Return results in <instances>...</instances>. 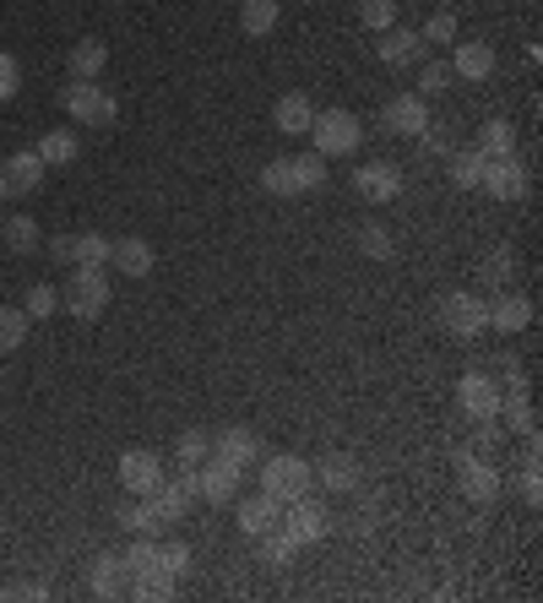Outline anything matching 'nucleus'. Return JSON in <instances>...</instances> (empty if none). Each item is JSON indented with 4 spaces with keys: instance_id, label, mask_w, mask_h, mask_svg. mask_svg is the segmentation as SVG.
Segmentation results:
<instances>
[{
    "instance_id": "1",
    "label": "nucleus",
    "mask_w": 543,
    "mask_h": 603,
    "mask_svg": "<svg viewBox=\"0 0 543 603\" xmlns=\"http://www.w3.org/2000/svg\"><path fill=\"white\" fill-rule=\"evenodd\" d=\"M310 142H315V153H321V158H348V153H359L364 126H359V115H353V110H326V115H315V120H310Z\"/></svg>"
},
{
    "instance_id": "2",
    "label": "nucleus",
    "mask_w": 543,
    "mask_h": 603,
    "mask_svg": "<svg viewBox=\"0 0 543 603\" xmlns=\"http://www.w3.org/2000/svg\"><path fill=\"white\" fill-rule=\"evenodd\" d=\"M310 484H315V473H310V462L305 457H294V451H277V457H261V489L272 495V500H299V495H310Z\"/></svg>"
},
{
    "instance_id": "3",
    "label": "nucleus",
    "mask_w": 543,
    "mask_h": 603,
    "mask_svg": "<svg viewBox=\"0 0 543 603\" xmlns=\"http://www.w3.org/2000/svg\"><path fill=\"white\" fill-rule=\"evenodd\" d=\"M61 104H66V115H72L77 126H88V131H104V126L120 120V104H115L99 82H72V88L61 93Z\"/></svg>"
},
{
    "instance_id": "4",
    "label": "nucleus",
    "mask_w": 543,
    "mask_h": 603,
    "mask_svg": "<svg viewBox=\"0 0 543 603\" xmlns=\"http://www.w3.org/2000/svg\"><path fill=\"white\" fill-rule=\"evenodd\" d=\"M104 305H109V272L104 267H77L72 283H66V310L77 321H99Z\"/></svg>"
},
{
    "instance_id": "5",
    "label": "nucleus",
    "mask_w": 543,
    "mask_h": 603,
    "mask_svg": "<svg viewBox=\"0 0 543 603\" xmlns=\"http://www.w3.org/2000/svg\"><path fill=\"white\" fill-rule=\"evenodd\" d=\"M202 500V484H196V467H180L174 478H164L153 495H147V505H153V516L158 522H185V511Z\"/></svg>"
},
{
    "instance_id": "6",
    "label": "nucleus",
    "mask_w": 543,
    "mask_h": 603,
    "mask_svg": "<svg viewBox=\"0 0 543 603\" xmlns=\"http://www.w3.org/2000/svg\"><path fill=\"white\" fill-rule=\"evenodd\" d=\"M440 326L462 343H473L478 332H489V305L478 294H445L440 299Z\"/></svg>"
},
{
    "instance_id": "7",
    "label": "nucleus",
    "mask_w": 543,
    "mask_h": 603,
    "mask_svg": "<svg viewBox=\"0 0 543 603\" xmlns=\"http://www.w3.org/2000/svg\"><path fill=\"white\" fill-rule=\"evenodd\" d=\"M44 158L34 153V147H23V153H12L7 164H0V202H17V196H34L39 185H44Z\"/></svg>"
},
{
    "instance_id": "8",
    "label": "nucleus",
    "mask_w": 543,
    "mask_h": 603,
    "mask_svg": "<svg viewBox=\"0 0 543 603\" xmlns=\"http://www.w3.org/2000/svg\"><path fill=\"white\" fill-rule=\"evenodd\" d=\"M277 527L305 549V543H321L326 538V527H332V516H326V505H315L310 495H299V500H288L283 505V516H277Z\"/></svg>"
},
{
    "instance_id": "9",
    "label": "nucleus",
    "mask_w": 543,
    "mask_h": 603,
    "mask_svg": "<svg viewBox=\"0 0 543 603\" xmlns=\"http://www.w3.org/2000/svg\"><path fill=\"white\" fill-rule=\"evenodd\" d=\"M212 457H218V462H229V467H240V473H250V467H256V462L267 457V440H261L256 429L234 424V429L212 435Z\"/></svg>"
},
{
    "instance_id": "10",
    "label": "nucleus",
    "mask_w": 543,
    "mask_h": 603,
    "mask_svg": "<svg viewBox=\"0 0 543 603\" xmlns=\"http://www.w3.org/2000/svg\"><path fill=\"white\" fill-rule=\"evenodd\" d=\"M158 484H164V457H158V451L137 446V451L120 457V489H126V495H153Z\"/></svg>"
},
{
    "instance_id": "11",
    "label": "nucleus",
    "mask_w": 543,
    "mask_h": 603,
    "mask_svg": "<svg viewBox=\"0 0 543 603\" xmlns=\"http://www.w3.org/2000/svg\"><path fill=\"white\" fill-rule=\"evenodd\" d=\"M456 484H462V495H467L473 505L500 500V473H494L483 457H473V451H456Z\"/></svg>"
},
{
    "instance_id": "12",
    "label": "nucleus",
    "mask_w": 543,
    "mask_h": 603,
    "mask_svg": "<svg viewBox=\"0 0 543 603\" xmlns=\"http://www.w3.org/2000/svg\"><path fill=\"white\" fill-rule=\"evenodd\" d=\"M240 467H229V462H218V457H207L202 467H196V484H202V500L207 505H234L240 500Z\"/></svg>"
},
{
    "instance_id": "13",
    "label": "nucleus",
    "mask_w": 543,
    "mask_h": 603,
    "mask_svg": "<svg viewBox=\"0 0 543 603\" xmlns=\"http://www.w3.org/2000/svg\"><path fill=\"white\" fill-rule=\"evenodd\" d=\"M310 473H315V484L332 489V495H359V457H348V451H332V457L310 462Z\"/></svg>"
},
{
    "instance_id": "14",
    "label": "nucleus",
    "mask_w": 543,
    "mask_h": 603,
    "mask_svg": "<svg viewBox=\"0 0 543 603\" xmlns=\"http://www.w3.org/2000/svg\"><path fill=\"white\" fill-rule=\"evenodd\" d=\"M380 120H386V131H391V137H418V131L429 126V104H424L418 93H397V99L386 104V115H380Z\"/></svg>"
},
{
    "instance_id": "15",
    "label": "nucleus",
    "mask_w": 543,
    "mask_h": 603,
    "mask_svg": "<svg viewBox=\"0 0 543 603\" xmlns=\"http://www.w3.org/2000/svg\"><path fill=\"white\" fill-rule=\"evenodd\" d=\"M353 191H359L364 202H391V196L402 191V169L386 164V158H375V164H364V169L353 175Z\"/></svg>"
},
{
    "instance_id": "16",
    "label": "nucleus",
    "mask_w": 543,
    "mask_h": 603,
    "mask_svg": "<svg viewBox=\"0 0 543 603\" xmlns=\"http://www.w3.org/2000/svg\"><path fill=\"white\" fill-rule=\"evenodd\" d=\"M478 185H483L494 202H516V196H527V175H521V164H516V158H489Z\"/></svg>"
},
{
    "instance_id": "17",
    "label": "nucleus",
    "mask_w": 543,
    "mask_h": 603,
    "mask_svg": "<svg viewBox=\"0 0 543 603\" xmlns=\"http://www.w3.org/2000/svg\"><path fill=\"white\" fill-rule=\"evenodd\" d=\"M418 61H424V39H418L413 28H386V34H380V66L408 72V66H418Z\"/></svg>"
},
{
    "instance_id": "18",
    "label": "nucleus",
    "mask_w": 543,
    "mask_h": 603,
    "mask_svg": "<svg viewBox=\"0 0 543 603\" xmlns=\"http://www.w3.org/2000/svg\"><path fill=\"white\" fill-rule=\"evenodd\" d=\"M456 397H462V413L467 419H494L500 413V386L489 381V375H462V386H456Z\"/></svg>"
},
{
    "instance_id": "19",
    "label": "nucleus",
    "mask_w": 543,
    "mask_h": 603,
    "mask_svg": "<svg viewBox=\"0 0 543 603\" xmlns=\"http://www.w3.org/2000/svg\"><path fill=\"white\" fill-rule=\"evenodd\" d=\"M277 516H283V500H272L267 489H256V495L240 500V533L245 538H261L267 527H277Z\"/></svg>"
},
{
    "instance_id": "20",
    "label": "nucleus",
    "mask_w": 543,
    "mask_h": 603,
    "mask_svg": "<svg viewBox=\"0 0 543 603\" xmlns=\"http://www.w3.org/2000/svg\"><path fill=\"white\" fill-rule=\"evenodd\" d=\"M310 120H315V104H310L305 93H283V99L272 104V126H277L283 137H310Z\"/></svg>"
},
{
    "instance_id": "21",
    "label": "nucleus",
    "mask_w": 543,
    "mask_h": 603,
    "mask_svg": "<svg viewBox=\"0 0 543 603\" xmlns=\"http://www.w3.org/2000/svg\"><path fill=\"white\" fill-rule=\"evenodd\" d=\"M88 581H93V592H99V598H120V592H131L126 554H99V560H93V570H88Z\"/></svg>"
},
{
    "instance_id": "22",
    "label": "nucleus",
    "mask_w": 543,
    "mask_h": 603,
    "mask_svg": "<svg viewBox=\"0 0 543 603\" xmlns=\"http://www.w3.org/2000/svg\"><path fill=\"white\" fill-rule=\"evenodd\" d=\"M66 66H72V82H99L104 66H109V50L99 39H77L72 55H66Z\"/></svg>"
},
{
    "instance_id": "23",
    "label": "nucleus",
    "mask_w": 543,
    "mask_h": 603,
    "mask_svg": "<svg viewBox=\"0 0 543 603\" xmlns=\"http://www.w3.org/2000/svg\"><path fill=\"white\" fill-rule=\"evenodd\" d=\"M153 245L147 240H137V234H126V240H115V251H109V267H120L126 278H147L153 272Z\"/></svg>"
},
{
    "instance_id": "24",
    "label": "nucleus",
    "mask_w": 543,
    "mask_h": 603,
    "mask_svg": "<svg viewBox=\"0 0 543 603\" xmlns=\"http://www.w3.org/2000/svg\"><path fill=\"white\" fill-rule=\"evenodd\" d=\"M451 72H456L462 82H489V77H494V50H489V44H456Z\"/></svg>"
},
{
    "instance_id": "25",
    "label": "nucleus",
    "mask_w": 543,
    "mask_h": 603,
    "mask_svg": "<svg viewBox=\"0 0 543 603\" xmlns=\"http://www.w3.org/2000/svg\"><path fill=\"white\" fill-rule=\"evenodd\" d=\"M527 321H532V305H527L521 294H500V299L489 305V326H494V332H505V337H510V332H521Z\"/></svg>"
},
{
    "instance_id": "26",
    "label": "nucleus",
    "mask_w": 543,
    "mask_h": 603,
    "mask_svg": "<svg viewBox=\"0 0 543 603\" xmlns=\"http://www.w3.org/2000/svg\"><path fill=\"white\" fill-rule=\"evenodd\" d=\"M277 17H283L277 0H245V7H240V28H245L250 39H267V34L277 28Z\"/></svg>"
},
{
    "instance_id": "27",
    "label": "nucleus",
    "mask_w": 543,
    "mask_h": 603,
    "mask_svg": "<svg viewBox=\"0 0 543 603\" xmlns=\"http://www.w3.org/2000/svg\"><path fill=\"white\" fill-rule=\"evenodd\" d=\"M478 158L489 164V158H516V131H510V120H489L483 131H478Z\"/></svg>"
},
{
    "instance_id": "28",
    "label": "nucleus",
    "mask_w": 543,
    "mask_h": 603,
    "mask_svg": "<svg viewBox=\"0 0 543 603\" xmlns=\"http://www.w3.org/2000/svg\"><path fill=\"white\" fill-rule=\"evenodd\" d=\"M494 419H505V429H510V435H527V440L538 435V413H532V402H527L521 392L500 397V413H494Z\"/></svg>"
},
{
    "instance_id": "29",
    "label": "nucleus",
    "mask_w": 543,
    "mask_h": 603,
    "mask_svg": "<svg viewBox=\"0 0 543 603\" xmlns=\"http://www.w3.org/2000/svg\"><path fill=\"white\" fill-rule=\"evenodd\" d=\"M158 565H164V543H158L153 533H137V543L126 549V570H131V581L147 576V570H158Z\"/></svg>"
},
{
    "instance_id": "30",
    "label": "nucleus",
    "mask_w": 543,
    "mask_h": 603,
    "mask_svg": "<svg viewBox=\"0 0 543 603\" xmlns=\"http://www.w3.org/2000/svg\"><path fill=\"white\" fill-rule=\"evenodd\" d=\"M28 310L23 305H0V354H17L28 343Z\"/></svg>"
},
{
    "instance_id": "31",
    "label": "nucleus",
    "mask_w": 543,
    "mask_h": 603,
    "mask_svg": "<svg viewBox=\"0 0 543 603\" xmlns=\"http://www.w3.org/2000/svg\"><path fill=\"white\" fill-rule=\"evenodd\" d=\"M261 191H267V196H305V191H299V175H294V158H272V164L261 169Z\"/></svg>"
},
{
    "instance_id": "32",
    "label": "nucleus",
    "mask_w": 543,
    "mask_h": 603,
    "mask_svg": "<svg viewBox=\"0 0 543 603\" xmlns=\"http://www.w3.org/2000/svg\"><path fill=\"white\" fill-rule=\"evenodd\" d=\"M109 251H115L109 234H77L72 240V267H109Z\"/></svg>"
},
{
    "instance_id": "33",
    "label": "nucleus",
    "mask_w": 543,
    "mask_h": 603,
    "mask_svg": "<svg viewBox=\"0 0 543 603\" xmlns=\"http://www.w3.org/2000/svg\"><path fill=\"white\" fill-rule=\"evenodd\" d=\"M451 82H456V72H451V61H418V99H440V93H451Z\"/></svg>"
},
{
    "instance_id": "34",
    "label": "nucleus",
    "mask_w": 543,
    "mask_h": 603,
    "mask_svg": "<svg viewBox=\"0 0 543 603\" xmlns=\"http://www.w3.org/2000/svg\"><path fill=\"white\" fill-rule=\"evenodd\" d=\"M39 245H44V234H39V223H34V218H23V213H17V218H7V251L34 256Z\"/></svg>"
},
{
    "instance_id": "35",
    "label": "nucleus",
    "mask_w": 543,
    "mask_h": 603,
    "mask_svg": "<svg viewBox=\"0 0 543 603\" xmlns=\"http://www.w3.org/2000/svg\"><path fill=\"white\" fill-rule=\"evenodd\" d=\"M294 554H299V543L283 533V527H267L261 533V560L272 565V570H283V565H294Z\"/></svg>"
},
{
    "instance_id": "36",
    "label": "nucleus",
    "mask_w": 543,
    "mask_h": 603,
    "mask_svg": "<svg viewBox=\"0 0 543 603\" xmlns=\"http://www.w3.org/2000/svg\"><path fill=\"white\" fill-rule=\"evenodd\" d=\"M445 169H451V185H462V191H473V185L483 180V158H478V147L451 153V158H445Z\"/></svg>"
},
{
    "instance_id": "37",
    "label": "nucleus",
    "mask_w": 543,
    "mask_h": 603,
    "mask_svg": "<svg viewBox=\"0 0 543 603\" xmlns=\"http://www.w3.org/2000/svg\"><path fill=\"white\" fill-rule=\"evenodd\" d=\"M115 522H120V527H126L131 538H137V533H158V527H164V522L153 516L147 495H137V505H120V511H115Z\"/></svg>"
},
{
    "instance_id": "38",
    "label": "nucleus",
    "mask_w": 543,
    "mask_h": 603,
    "mask_svg": "<svg viewBox=\"0 0 543 603\" xmlns=\"http://www.w3.org/2000/svg\"><path fill=\"white\" fill-rule=\"evenodd\" d=\"M34 153H39L44 164H77V131H50Z\"/></svg>"
},
{
    "instance_id": "39",
    "label": "nucleus",
    "mask_w": 543,
    "mask_h": 603,
    "mask_svg": "<svg viewBox=\"0 0 543 603\" xmlns=\"http://www.w3.org/2000/svg\"><path fill=\"white\" fill-rule=\"evenodd\" d=\"M174 457H180V467H202L212 457V435L207 429H185L180 446H174Z\"/></svg>"
},
{
    "instance_id": "40",
    "label": "nucleus",
    "mask_w": 543,
    "mask_h": 603,
    "mask_svg": "<svg viewBox=\"0 0 543 603\" xmlns=\"http://www.w3.org/2000/svg\"><path fill=\"white\" fill-rule=\"evenodd\" d=\"M131 598H174V570L169 565H158V570H147V576H137L131 581Z\"/></svg>"
},
{
    "instance_id": "41",
    "label": "nucleus",
    "mask_w": 543,
    "mask_h": 603,
    "mask_svg": "<svg viewBox=\"0 0 543 603\" xmlns=\"http://www.w3.org/2000/svg\"><path fill=\"white\" fill-rule=\"evenodd\" d=\"M359 23H364L370 34L397 28V0H359Z\"/></svg>"
},
{
    "instance_id": "42",
    "label": "nucleus",
    "mask_w": 543,
    "mask_h": 603,
    "mask_svg": "<svg viewBox=\"0 0 543 603\" xmlns=\"http://www.w3.org/2000/svg\"><path fill=\"white\" fill-rule=\"evenodd\" d=\"M294 175H299V191H321L326 185V158L305 153V158H294Z\"/></svg>"
},
{
    "instance_id": "43",
    "label": "nucleus",
    "mask_w": 543,
    "mask_h": 603,
    "mask_svg": "<svg viewBox=\"0 0 543 603\" xmlns=\"http://www.w3.org/2000/svg\"><path fill=\"white\" fill-rule=\"evenodd\" d=\"M23 310H28V321H44V316H55V310H61V294H55L50 283H34Z\"/></svg>"
},
{
    "instance_id": "44",
    "label": "nucleus",
    "mask_w": 543,
    "mask_h": 603,
    "mask_svg": "<svg viewBox=\"0 0 543 603\" xmlns=\"http://www.w3.org/2000/svg\"><path fill=\"white\" fill-rule=\"evenodd\" d=\"M359 251H364L370 261H386V256H391V234H386L380 223H364V229H359Z\"/></svg>"
},
{
    "instance_id": "45",
    "label": "nucleus",
    "mask_w": 543,
    "mask_h": 603,
    "mask_svg": "<svg viewBox=\"0 0 543 603\" xmlns=\"http://www.w3.org/2000/svg\"><path fill=\"white\" fill-rule=\"evenodd\" d=\"M510 272H516V256H510V245L489 251V261H483V283H489V288H500V283H505Z\"/></svg>"
},
{
    "instance_id": "46",
    "label": "nucleus",
    "mask_w": 543,
    "mask_h": 603,
    "mask_svg": "<svg viewBox=\"0 0 543 603\" xmlns=\"http://www.w3.org/2000/svg\"><path fill=\"white\" fill-rule=\"evenodd\" d=\"M418 39H424V44H456V17H451V12H435Z\"/></svg>"
},
{
    "instance_id": "47",
    "label": "nucleus",
    "mask_w": 543,
    "mask_h": 603,
    "mask_svg": "<svg viewBox=\"0 0 543 603\" xmlns=\"http://www.w3.org/2000/svg\"><path fill=\"white\" fill-rule=\"evenodd\" d=\"M17 88H23V66H17V55L0 50V104H12Z\"/></svg>"
},
{
    "instance_id": "48",
    "label": "nucleus",
    "mask_w": 543,
    "mask_h": 603,
    "mask_svg": "<svg viewBox=\"0 0 543 603\" xmlns=\"http://www.w3.org/2000/svg\"><path fill=\"white\" fill-rule=\"evenodd\" d=\"M418 137H424V142H429V147H435V153H445V158H451V153H456V137H451V126H435V120H429V126H424V131H418Z\"/></svg>"
},
{
    "instance_id": "49",
    "label": "nucleus",
    "mask_w": 543,
    "mask_h": 603,
    "mask_svg": "<svg viewBox=\"0 0 543 603\" xmlns=\"http://www.w3.org/2000/svg\"><path fill=\"white\" fill-rule=\"evenodd\" d=\"M164 565H169L174 576H180V570H191V549H185L180 538H169V543H164Z\"/></svg>"
},
{
    "instance_id": "50",
    "label": "nucleus",
    "mask_w": 543,
    "mask_h": 603,
    "mask_svg": "<svg viewBox=\"0 0 543 603\" xmlns=\"http://www.w3.org/2000/svg\"><path fill=\"white\" fill-rule=\"evenodd\" d=\"M375 516H380V495H364V500H359V516H353V522H359V527H375Z\"/></svg>"
},
{
    "instance_id": "51",
    "label": "nucleus",
    "mask_w": 543,
    "mask_h": 603,
    "mask_svg": "<svg viewBox=\"0 0 543 603\" xmlns=\"http://www.w3.org/2000/svg\"><path fill=\"white\" fill-rule=\"evenodd\" d=\"M50 256H55V261H72V234H55V240H50Z\"/></svg>"
},
{
    "instance_id": "52",
    "label": "nucleus",
    "mask_w": 543,
    "mask_h": 603,
    "mask_svg": "<svg viewBox=\"0 0 543 603\" xmlns=\"http://www.w3.org/2000/svg\"><path fill=\"white\" fill-rule=\"evenodd\" d=\"M0 538H7V511H0Z\"/></svg>"
}]
</instances>
